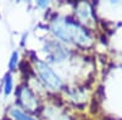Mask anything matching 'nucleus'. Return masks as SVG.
<instances>
[{
  "label": "nucleus",
  "mask_w": 122,
  "mask_h": 120,
  "mask_svg": "<svg viewBox=\"0 0 122 120\" xmlns=\"http://www.w3.org/2000/svg\"><path fill=\"white\" fill-rule=\"evenodd\" d=\"M51 29L57 38L65 41H76L81 45H87L90 41V38L84 29L76 22L67 18L55 21Z\"/></svg>",
  "instance_id": "f257e3e1"
},
{
  "label": "nucleus",
  "mask_w": 122,
  "mask_h": 120,
  "mask_svg": "<svg viewBox=\"0 0 122 120\" xmlns=\"http://www.w3.org/2000/svg\"><path fill=\"white\" fill-rule=\"evenodd\" d=\"M11 87H12V80H11V76L7 75L6 76V80H5V93L9 95L10 92H11Z\"/></svg>",
  "instance_id": "39448f33"
},
{
  "label": "nucleus",
  "mask_w": 122,
  "mask_h": 120,
  "mask_svg": "<svg viewBox=\"0 0 122 120\" xmlns=\"http://www.w3.org/2000/svg\"><path fill=\"white\" fill-rule=\"evenodd\" d=\"M17 58H18V53L17 52H14L12 53V57H11V62H10V68H11V69L15 68L16 62H17Z\"/></svg>",
  "instance_id": "423d86ee"
},
{
  "label": "nucleus",
  "mask_w": 122,
  "mask_h": 120,
  "mask_svg": "<svg viewBox=\"0 0 122 120\" xmlns=\"http://www.w3.org/2000/svg\"><path fill=\"white\" fill-rule=\"evenodd\" d=\"M11 114H12V116H14L16 120H36V119H33V118H30V116L26 115L23 112H21L20 109H16V108L12 109Z\"/></svg>",
  "instance_id": "20e7f679"
},
{
  "label": "nucleus",
  "mask_w": 122,
  "mask_h": 120,
  "mask_svg": "<svg viewBox=\"0 0 122 120\" xmlns=\"http://www.w3.org/2000/svg\"><path fill=\"white\" fill-rule=\"evenodd\" d=\"M37 67H38V72H39V75L43 80V83L46 86H49L51 90H56L62 85L61 79L53 72V69L49 66H46L45 63L40 62V61H37Z\"/></svg>",
  "instance_id": "f03ea898"
},
{
  "label": "nucleus",
  "mask_w": 122,
  "mask_h": 120,
  "mask_svg": "<svg viewBox=\"0 0 122 120\" xmlns=\"http://www.w3.org/2000/svg\"><path fill=\"white\" fill-rule=\"evenodd\" d=\"M18 97H20V102L21 104L27 108L28 111H34L38 107V101L36 96L33 95V92L30 91L28 87H22L18 92Z\"/></svg>",
  "instance_id": "7ed1b4c3"
}]
</instances>
